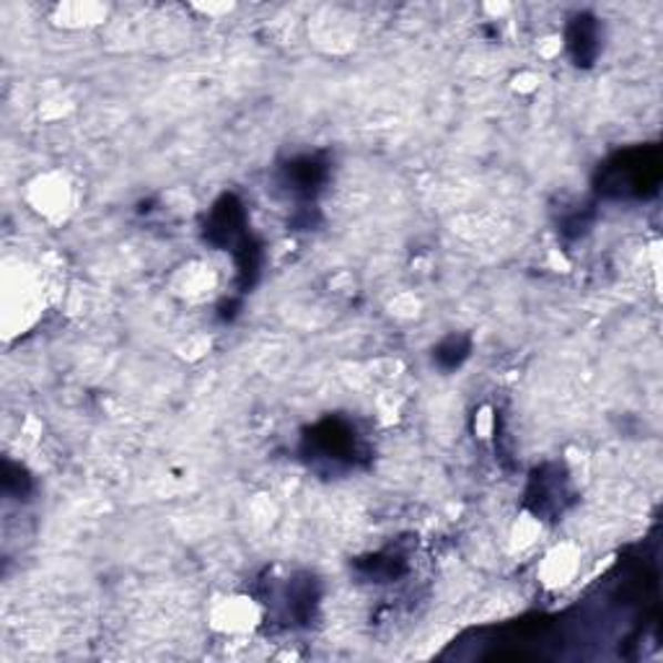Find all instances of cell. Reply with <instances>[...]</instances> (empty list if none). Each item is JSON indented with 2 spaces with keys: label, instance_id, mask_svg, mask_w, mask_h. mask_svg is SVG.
<instances>
[{
  "label": "cell",
  "instance_id": "6da1fadb",
  "mask_svg": "<svg viewBox=\"0 0 663 663\" xmlns=\"http://www.w3.org/2000/svg\"><path fill=\"white\" fill-rule=\"evenodd\" d=\"M659 151L635 149L609 161L599 174V192L609 197H645L659 190Z\"/></svg>",
  "mask_w": 663,
  "mask_h": 663
},
{
  "label": "cell",
  "instance_id": "7a4b0ae2",
  "mask_svg": "<svg viewBox=\"0 0 663 663\" xmlns=\"http://www.w3.org/2000/svg\"><path fill=\"white\" fill-rule=\"evenodd\" d=\"M314 459L335 461V465H353L358 451V438L345 420H324L306 438Z\"/></svg>",
  "mask_w": 663,
  "mask_h": 663
},
{
  "label": "cell",
  "instance_id": "3957f363",
  "mask_svg": "<svg viewBox=\"0 0 663 663\" xmlns=\"http://www.w3.org/2000/svg\"><path fill=\"white\" fill-rule=\"evenodd\" d=\"M246 213L236 195H223L205 218V242L215 249L238 246L246 238Z\"/></svg>",
  "mask_w": 663,
  "mask_h": 663
},
{
  "label": "cell",
  "instance_id": "277c9868",
  "mask_svg": "<svg viewBox=\"0 0 663 663\" xmlns=\"http://www.w3.org/2000/svg\"><path fill=\"white\" fill-rule=\"evenodd\" d=\"M329 166L322 156H298L290 159L288 164L280 169L283 187L296 197H314L322 190V184L327 182Z\"/></svg>",
  "mask_w": 663,
  "mask_h": 663
},
{
  "label": "cell",
  "instance_id": "5b68a950",
  "mask_svg": "<svg viewBox=\"0 0 663 663\" xmlns=\"http://www.w3.org/2000/svg\"><path fill=\"white\" fill-rule=\"evenodd\" d=\"M568 52L578 68H591L601 52L599 21L591 13H575L565 29Z\"/></svg>",
  "mask_w": 663,
  "mask_h": 663
},
{
  "label": "cell",
  "instance_id": "8992f818",
  "mask_svg": "<svg viewBox=\"0 0 663 663\" xmlns=\"http://www.w3.org/2000/svg\"><path fill=\"white\" fill-rule=\"evenodd\" d=\"M562 500H565V475H560L558 467H544L537 469L534 477H531L527 503L531 511L539 513H558L562 511Z\"/></svg>",
  "mask_w": 663,
  "mask_h": 663
},
{
  "label": "cell",
  "instance_id": "52a82bcc",
  "mask_svg": "<svg viewBox=\"0 0 663 663\" xmlns=\"http://www.w3.org/2000/svg\"><path fill=\"white\" fill-rule=\"evenodd\" d=\"M469 350H472V343L469 337H446L436 345L434 350V364L441 368V371H457V368L469 358Z\"/></svg>",
  "mask_w": 663,
  "mask_h": 663
},
{
  "label": "cell",
  "instance_id": "ba28073f",
  "mask_svg": "<svg viewBox=\"0 0 663 663\" xmlns=\"http://www.w3.org/2000/svg\"><path fill=\"white\" fill-rule=\"evenodd\" d=\"M236 265H238V280H242V288L249 290L254 280H257L262 267V246L254 242L252 236H246L244 242L236 246Z\"/></svg>",
  "mask_w": 663,
  "mask_h": 663
},
{
  "label": "cell",
  "instance_id": "9c48e42d",
  "mask_svg": "<svg viewBox=\"0 0 663 663\" xmlns=\"http://www.w3.org/2000/svg\"><path fill=\"white\" fill-rule=\"evenodd\" d=\"M3 490L6 496L17 498V500H27L29 492H32V477L27 475V469H21L11 461H6L3 467Z\"/></svg>",
  "mask_w": 663,
  "mask_h": 663
}]
</instances>
